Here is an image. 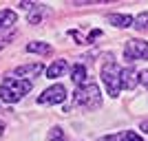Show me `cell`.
<instances>
[{"instance_id": "cell-1", "label": "cell", "mask_w": 148, "mask_h": 141, "mask_svg": "<svg viewBox=\"0 0 148 141\" xmlns=\"http://www.w3.org/2000/svg\"><path fill=\"white\" fill-rule=\"evenodd\" d=\"M31 82L29 80H18V77H5L2 86H0V99L5 104H16L25 97L27 93L31 91Z\"/></svg>"}, {"instance_id": "cell-2", "label": "cell", "mask_w": 148, "mask_h": 141, "mask_svg": "<svg viewBox=\"0 0 148 141\" xmlns=\"http://www.w3.org/2000/svg\"><path fill=\"white\" fill-rule=\"evenodd\" d=\"M75 104L82 106V108H86V110H93V108H99L102 104V95H99V86L93 84V82H86V84H82L75 88Z\"/></svg>"}, {"instance_id": "cell-3", "label": "cell", "mask_w": 148, "mask_h": 141, "mask_svg": "<svg viewBox=\"0 0 148 141\" xmlns=\"http://www.w3.org/2000/svg\"><path fill=\"white\" fill-rule=\"evenodd\" d=\"M119 71H122V68L117 66V62L113 60V57L106 62L104 66H102V82H104V86H106V91H108V95H111V97H117L119 91H122Z\"/></svg>"}, {"instance_id": "cell-4", "label": "cell", "mask_w": 148, "mask_h": 141, "mask_svg": "<svg viewBox=\"0 0 148 141\" xmlns=\"http://www.w3.org/2000/svg\"><path fill=\"white\" fill-rule=\"evenodd\" d=\"M124 57L128 62L135 60H148V42L146 40H128L126 46H124Z\"/></svg>"}, {"instance_id": "cell-5", "label": "cell", "mask_w": 148, "mask_h": 141, "mask_svg": "<svg viewBox=\"0 0 148 141\" xmlns=\"http://www.w3.org/2000/svg\"><path fill=\"white\" fill-rule=\"evenodd\" d=\"M64 99H66V88L62 84H53L38 97V104L40 106H53V104H62Z\"/></svg>"}, {"instance_id": "cell-6", "label": "cell", "mask_w": 148, "mask_h": 141, "mask_svg": "<svg viewBox=\"0 0 148 141\" xmlns=\"http://www.w3.org/2000/svg\"><path fill=\"white\" fill-rule=\"evenodd\" d=\"M42 71H44L42 62H33V64H22V66H18L13 73L18 75V80H20V77H36V75H40Z\"/></svg>"}, {"instance_id": "cell-7", "label": "cell", "mask_w": 148, "mask_h": 141, "mask_svg": "<svg viewBox=\"0 0 148 141\" xmlns=\"http://www.w3.org/2000/svg\"><path fill=\"white\" fill-rule=\"evenodd\" d=\"M119 82H122V88H128V91H133V88L139 84V80H137V71H135L133 66L122 68V71H119Z\"/></svg>"}, {"instance_id": "cell-8", "label": "cell", "mask_w": 148, "mask_h": 141, "mask_svg": "<svg viewBox=\"0 0 148 141\" xmlns=\"http://www.w3.org/2000/svg\"><path fill=\"white\" fill-rule=\"evenodd\" d=\"M66 68H69L66 60H56L47 68V77H49V80H58V77H62V75L66 73Z\"/></svg>"}, {"instance_id": "cell-9", "label": "cell", "mask_w": 148, "mask_h": 141, "mask_svg": "<svg viewBox=\"0 0 148 141\" xmlns=\"http://www.w3.org/2000/svg\"><path fill=\"white\" fill-rule=\"evenodd\" d=\"M99 141H144V139L137 135V132H133V130H122L117 135L104 137V139H99Z\"/></svg>"}, {"instance_id": "cell-10", "label": "cell", "mask_w": 148, "mask_h": 141, "mask_svg": "<svg viewBox=\"0 0 148 141\" xmlns=\"http://www.w3.org/2000/svg\"><path fill=\"white\" fill-rule=\"evenodd\" d=\"M111 25L119 27V29H126V27H133V16H126V13H111L108 16Z\"/></svg>"}, {"instance_id": "cell-11", "label": "cell", "mask_w": 148, "mask_h": 141, "mask_svg": "<svg viewBox=\"0 0 148 141\" xmlns=\"http://www.w3.org/2000/svg\"><path fill=\"white\" fill-rule=\"evenodd\" d=\"M71 80L75 82V86H82L86 84V68H84V64H75L73 68H71Z\"/></svg>"}, {"instance_id": "cell-12", "label": "cell", "mask_w": 148, "mask_h": 141, "mask_svg": "<svg viewBox=\"0 0 148 141\" xmlns=\"http://www.w3.org/2000/svg\"><path fill=\"white\" fill-rule=\"evenodd\" d=\"M16 20H18L16 11H11V9H2V11H0V29H9V27H13V25H16Z\"/></svg>"}, {"instance_id": "cell-13", "label": "cell", "mask_w": 148, "mask_h": 141, "mask_svg": "<svg viewBox=\"0 0 148 141\" xmlns=\"http://www.w3.org/2000/svg\"><path fill=\"white\" fill-rule=\"evenodd\" d=\"M44 16H47V7L44 5H36L33 9H31L29 13V25H40L44 20Z\"/></svg>"}, {"instance_id": "cell-14", "label": "cell", "mask_w": 148, "mask_h": 141, "mask_svg": "<svg viewBox=\"0 0 148 141\" xmlns=\"http://www.w3.org/2000/svg\"><path fill=\"white\" fill-rule=\"evenodd\" d=\"M27 51L29 53H40V55H51V46L47 42H29L27 44Z\"/></svg>"}, {"instance_id": "cell-15", "label": "cell", "mask_w": 148, "mask_h": 141, "mask_svg": "<svg viewBox=\"0 0 148 141\" xmlns=\"http://www.w3.org/2000/svg\"><path fill=\"white\" fill-rule=\"evenodd\" d=\"M133 27H137L139 31L148 29V13H139L137 18H133Z\"/></svg>"}, {"instance_id": "cell-16", "label": "cell", "mask_w": 148, "mask_h": 141, "mask_svg": "<svg viewBox=\"0 0 148 141\" xmlns=\"http://www.w3.org/2000/svg\"><path fill=\"white\" fill-rule=\"evenodd\" d=\"M16 37V31H7V33H0V49H5L7 44Z\"/></svg>"}, {"instance_id": "cell-17", "label": "cell", "mask_w": 148, "mask_h": 141, "mask_svg": "<svg viewBox=\"0 0 148 141\" xmlns=\"http://www.w3.org/2000/svg\"><path fill=\"white\" fill-rule=\"evenodd\" d=\"M49 141H64V132H62V128H51Z\"/></svg>"}, {"instance_id": "cell-18", "label": "cell", "mask_w": 148, "mask_h": 141, "mask_svg": "<svg viewBox=\"0 0 148 141\" xmlns=\"http://www.w3.org/2000/svg\"><path fill=\"white\" fill-rule=\"evenodd\" d=\"M137 80H139V84H144L148 88V71H142V73H137Z\"/></svg>"}, {"instance_id": "cell-19", "label": "cell", "mask_w": 148, "mask_h": 141, "mask_svg": "<svg viewBox=\"0 0 148 141\" xmlns=\"http://www.w3.org/2000/svg\"><path fill=\"white\" fill-rule=\"evenodd\" d=\"M20 7H25V9H33L36 2H20Z\"/></svg>"}, {"instance_id": "cell-20", "label": "cell", "mask_w": 148, "mask_h": 141, "mask_svg": "<svg viewBox=\"0 0 148 141\" xmlns=\"http://www.w3.org/2000/svg\"><path fill=\"white\" fill-rule=\"evenodd\" d=\"M142 130H144V132H148V119H146V121H142Z\"/></svg>"}, {"instance_id": "cell-21", "label": "cell", "mask_w": 148, "mask_h": 141, "mask_svg": "<svg viewBox=\"0 0 148 141\" xmlns=\"http://www.w3.org/2000/svg\"><path fill=\"white\" fill-rule=\"evenodd\" d=\"M2 130H5V121L0 119V135H2Z\"/></svg>"}]
</instances>
